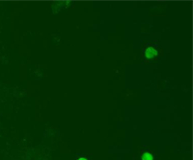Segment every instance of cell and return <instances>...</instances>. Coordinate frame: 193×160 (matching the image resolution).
Returning a JSON list of instances; mask_svg holds the SVG:
<instances>
[{"label":"cell","mask_w":193,"mask_h":160,"mask_svg":"<svg viewBox=\"0 0 193 160\" xmlns=\"http://www.w3.org/2000/svg\"><path fill=\"white\" fill-rule=\"evenodd\" d=\"M156 55H158V51L153 47H148L146 49V51H145V56H146L148 59H152L155 56H156Z\"/></svg>","instance_id":"cell-1"},{"label":"cell","mask_w":193,"mask_h":160,"mask_svg":"<svg viewBox=\"0 0 193 160\" xmlns=\"http://www.w3.org/2000/svg\"><path fill=\"white\" fill-rule=\"evenodd\" d=\"M141 160H154V156L151 152L145 151L141 155Z\"/></svg>","instance_id":"cell-2"},{"label":"cell","mask_w":193,"mask_h":160,"mask_svg":"<svg viewBox=\"0 0 193 160\" xmlns=\"http://www.w3.org/2000/svg\"><path fill=\"white\" fill-rule=\"evenodd\" d=\"M76 160H88L86 157H83V156H81V157H79V158H77Z\"/></svg>","instance_id":"cell-3"}]
</instances>
